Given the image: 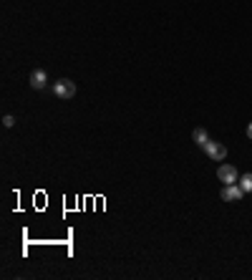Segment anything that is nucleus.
I'll return each mask as SVG.
<instances>
[{"instance_id": "obj_5", "label": "nucleus", "mask_w": 252, "mask_h": 280, "mask_svg": "<svg viewBox=\"0 0 252 280\" xmlns=\"http://www.w3.org/2000/svg\"><path fill=\"white\" fill-rule=\"evenodd\" d=\"M45 83H48V74H45L43 68H36V71L31 74V86L41 91V88H45Z\"/></svg>"}, {"instance_id": "obj_9", "label": "nucleus", "mask_w": 252, "mask_h": 280, "mask_svg": "<svg viewBox=\"0 0 252 280\" xmlns=\"http://www.w3.org/2000/svg\"><path fill=\"white\" fill-rule=\"evenodd\" d=\"M247 136H250V139H252V124H250V126H247Z\"/></svg>"}, {"instance_id": "obj_4", "label": "nucleus", "mask_w": 252, "mask_h": 280, "mask_svg": "<svg viewBox=\"0 0 252 280\" xmlns=\"http://www.w3.org/2000/svg\"><path fill=\"white\" fill-rule=\"evenodd\" d=\"M242 195H245V190L240 184H224V190H222V200L224 202H240Z\"/></svg>"}, {"instance_id": "obj_8", "label": "nucleus", "mask_w": 252, "mask_h": 280, "mask_svg": "<svg viewBox=\"0 0 252 280\" xmlns=\"http://www.w3.org/2000/svg\"><path fill=\"white\" fill-rule=\"evenodd\" d=\"M13 124H15V119H13L10 114H8V116H3V126H5V129H10Z\"/></svg>"}, {"instance_id": "obj_6", "label": "nucleus", "mask_w": 252, "mask_h": 280, "mask_svg": "<svg viewBox=\"0 0 252 280\" xmlns=\"http://www.w3.org/2000/svg\"><path fill=\"white\" fill-rule=\"evenodd\" d=\"M192 139H194L199 147H205V144L210 142V134H207L205 129H194V131H192Z\"/></svg>"}, {"instance_id": "obj_7", "label": "nucleus", "mask_w": 252, "mask_h": 280, "mask_svg": "<svg viewBox=\"0 0 252 280\" xmlns=\"http://www.w3.org/2000/svg\"><path fill=\"white\" fill-rule=\"evenodd\" d=\"M240 187H242L245 192H252V174H242V177H240Z\"/></svg>"}, {"instance_id": "obj_1", "label": "nucleus", "mask_w": 252, "mask_h": 280, "mask_svg": "<svg viewBox=\"0 0 252 280\" xmlns=\"http://www.w3.org/2000/svg\"><path fill=\"white\" fill-rule=\"evenodd\" d=\"M53 94L58 96V99H71V96H76V83L68 79H61L53 83Z\"/></svg>"}, {"instance_id": "obj_2", "label": "nucleus", "mask_w": 252, "mask_h": 280, "mask_svg": "<svg viewBox=\"0 0 252 280\" xmlns=\"http://www.w3.org/2000/svg\"><path fill=\"white\" fill-rule=\"evenodd\" d=\"M205 152H207V157L214 159V161H222L224 157H227V147H224V144H219V142H212V139L205 144Z\"/></svg>"}, {"instance_id": "obj_3", "label": "nucleus", "mask_w": 252, "mask_h": 280, "mask_svg": "<svg viewBox=\"0 0 252 280\" xmlns=\"http://www.w3.org/2000/svg\"><path fill=\"white\" fill-rule=\"evenodd\" d=\"M217 177H219V182H224V184H237L240 179H237V169L232 167V164H222L219 169H217Z\"/></svg>"}]
</instances>
